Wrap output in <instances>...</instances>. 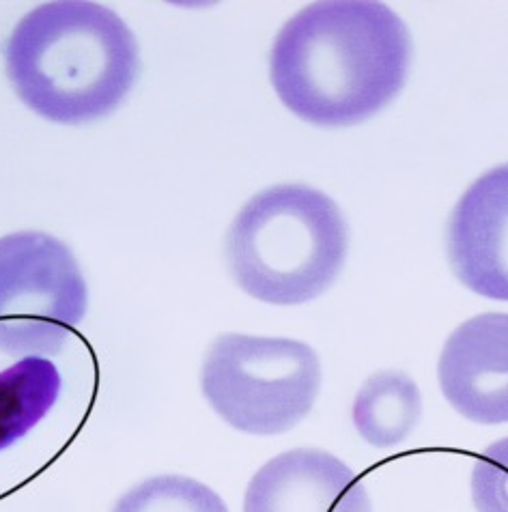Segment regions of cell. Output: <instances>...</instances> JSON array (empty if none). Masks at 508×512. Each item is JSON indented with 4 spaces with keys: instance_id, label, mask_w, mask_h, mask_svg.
<instances>
[{
    "instance_id": "12",
    "label": "cell",
    "mask_w": 508,
    "mask_h": 512,
    "mask_svg": "<svg viewBox=\"0 0 508 512\" xmlns=\"http://www.w3.org/2000/svg\"><path fill=\"white\" fill-rule=\"evenodd\" d=\"M476 512H508V437L487 446L472 469Z\"/></svg>"
},
{
    "instance_id": "2",
    "label": "cell",
    "mask_w": 508,
    "mask_h": 512,
    "mask_svg": "<svg viewBox=\"0 0 508 512\" xmlns=\"http://www.w3.org/2000/svg\"><path fill=\"white\" fill-rule=\"evenodd\" d=\"M5 69L39 117L82 125L110 115L138 78L136 37L97 3H46L18 22L5 44Z\"/></svg>"
},
{
    "instance_id": "9",
    "label": "cell",
    "mask_w": 508,
    "mask_h": 512,
    "mask_svg": "<svg viewBox=\"0 0 508 512\" xmlns=\"http://www.w3.org/2000/svg\"><path fill=\"white\" fill-rule=\"evenodd\" d=\"M422 401L416 381L397 371L369 377L354 401V424L366 444L394 448L403 444L420 420Z\"/></svg>"
},
{
    "instance_id": "6",
    "label": "cell",
    "mask_w": 508,
    "mask_h": 512,
    "mask_svg": "<svg viewBox=\"0 0 508 512\" xmlns=\"http://www.w3.org/2000/svg\"><path fill=\"white\" fill-rule=\"evenodd\" d=\"M446 250L463 287L508 302V164L478 177L459 198Z\"/></svg>"
},
{
    "instance_id": "1",
    "label": "cell",
    "mask_w": 508,
    "mask_h": 512,
    "mask_svg": "<svg viewBox=\"0 0 508 512\" xmlns=\"http://www.w3.org/2000/svg\"><path fill=\"white\" fill-rule=\"evenodd\" d=\"M412 37L384 3L308 5L280 28L270 54L274 91L295 117L349 127L375 117L403 89Z\"/></svg>"
},
{
    "instance_id": "4",
    "label": "cell",
    "mask_w": 508,
    "mask_h": 512,
    "mask_svg": "<svg viewBox=\"0 0 508 512\" xmlns=\"http://www.w3.org/2000/svg\"><path fill=\"white\" fill-rule=\"evenodd\" d=\"M201 388L211 409L233 429L278 435L313 409L321 362L300 340L224 334L207 353Z\"/></svg>"
},
{
    "instance_id": "7",
    "label": "cell",
    "mask_w": 508,
    "mask_h": 512,
    "mask_svg": "<svg viewBox=\"0 0 508 512\" xmlns=\"http://www.w3.org/2000/svg\"><path fill=\"white\" fill-rule=\"evenodd\" d=\"M446 401L478 424L508 422V315L485 312L450 334L437 364Z\"/></svg>"
},
{
    "instance_id": "3",
    "label": "cell",
    "mask_w": 508,
    "mask_h": 512,
    "mask_svg": "<svg viewBox=\"0 0 508 512\" xmlns=\"http://www.w3.org/2000/svg\"><path fill=\"white\" fill-rule=\"evenodd\" d=\"M349 229L328 194L282 183L252 196L227 233L237 287L272 306L317 300L343 272Z\"/></svg>"
},
{
    "instance_id": "8",
    "label": "cell",
    "mask_w": 508,
    "mask_h": 512,
    "mask_svg": "<svg viewBox=\"0 0 508 512\" xmlns=\"http://www.w3.org/2000/svg\"><path fill=\"white\" fill-rule=\"evenodd\" d=\"M244 512H371L362 480L334 454L300 448L265 463L250 480Z\"/></svg>"
},
{
    "instance_id": "5",
    "label": "cell",
    "mask_w": 508,
    "mask_h": 512,
    "mask_svg": "<svg viewBox=\"0 0 508 512\" xmlns=\"http://www.w3.org/2000/svg\"><path fill=\"white\" fill-rule=\"evenodd\" d=\"M87 306V282L63 241L35 231L0 239V351L59 353Z\"/></svg>"
},
{
    "instance_id": "11",
    "label": "cell",
    "mask_w": 508,
    "mask_h": 512,
    "mask_svg": "<svg viewBox=\"0 0 508 512\" xmlns=\"http://www.w3.org/2000/svg\"><path fill=\"white\" fill-rule=\"evenodd\" d=\"M112 512H229L222 497L203 482L183 476L149 478L127 491Z\"/></svg>"
},
{
    "instance_id": "10",
    "label": "cell",
    "mask_w": 508,
    "mask_h": 512,
    "mask_svg": "<svg viewBox=\"0 0 508 512\" xmlns=\"http://www.w3.org/2000/svg\"><path fill=\"white\" fill-rule=\"evenodd\" d=\"M61 394V375L46 358H24L0 373V450L44 420Z\"/></svg>"
}]
</instances>
